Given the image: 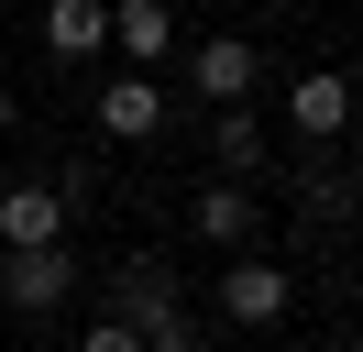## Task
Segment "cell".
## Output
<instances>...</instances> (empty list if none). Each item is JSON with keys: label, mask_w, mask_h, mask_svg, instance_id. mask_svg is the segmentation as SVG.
<instances>
[{"label": "cell", "mask_w": 363, "mask_h": 352, "mask_svg": "<svg viewBox=\"0 0 363 352\" xmlns=\"http://www.w3.org/2000/svg\"><path fill=\"white\" fill-rule=\"evenodd\" d=\"M177 264H165V253H121L111 264V308H99V319H121V330H165V319H177Z\"/></svg>", "instance_id": "1"}, {"label": "cell", "mask_w": 363, "mask_h": 352, "mask_svg": "<svg viewBox=\"0 0 363 352\" xmlns=\"http://www.w3.org/2000/svg\"><path fill=\"white\" fill-rule=\"evenodd\" d=\"M0 253H67V187L55 176L0 187Z\"/></svg>", "instance_id": "2"}, {"label": "cell", "mask_w": 363, "mask_h": 352, "mask_svg": "<svg viewBox=\"0 0 363 352\" xmlns=\"http://www.w3.org/2000/svg\"><path fill=\"white\" fill-rule=\"evenodd\" d=\"M187 231H199L209 253H231V264H242L253 242H264V198H253V187H231V176H209V187L187 198Z\"/></svg>", "instance_id": "3"}, {"label": "cell", "mask_w": 363, "mask_h": 352, "mask_svg": "<svg viewBox=\"0 0 363 352\" xmlns=\"http://www.w3.org/2000/svg\"><path fill=\"white\" fill-rule=\"evenodd\" d=\"M286 308H297V275H286V264H264V253L220 264V319L231 330H275Z\"/></svg>", "instance_id": "4"}, {"label": "cell", "mask_w": 363, "mask_h": 352, "mask_svg": "<svg viewBox=\"0 0 363 352\" xmlns=\"http://www.w3.org/2000/svg\"><path fill=\"white\" fill-rule=\"evenodd\" d=\"M77 275H89L77 253H0V308L11 319H45V308L77 297Z\"/></svg>", "instance_id": "5"}, {"label": "cell", "mask_w": 363, "mask_h": 352, "mask_svg": "<svg viewBox=\"0 0 363 352\" xmlns=\"http://www.w3.org/2000/svg\"><path fill=\"white\" fill-rule=\"evenodd\" d=\"M286 132L330 154L341 132H352V77H341V66H308V77H286Z\"/></svg>", "instance_id": "6"}, {"label": "cell", "mask_w": 363, "mask_h": 352, "mask_svg": "<svg viewBox=\"0 0 363 352\" xmlns=\"http://www.w3.org/2000/svg\"><path fill=\"white\" fill-rule=\"evenodd\" d=\"M187 88H199V99H220V110H253V88H264V55H253L242 33H209L199 55H187Z\"/></svg>", "instance_id": "7"}, {"label": "cell", "mask_w": 363, "mask_h": 352, "mask_svg": "<svg viewBox=\"0 0 363 352\" xmlns=\"http://www.w3.org/2000/svg\"><path fill=\"white\" fill-rule=\"evenodd\" d=\"M165 132V77H99V143H155Z\"/></svg>", "instance_id": "8"}, {"label": "cell", "mask_w": 363, "mask_h": 352, "mask_svg": "<svg viewBox=\"0 0 363 352\" xmlns=\"http://www.w3.org/2000/svg\"><path fill=\"white\" fill-rule=\"evenodd\" d=\"M111 44L133 55V77H155V66L177 55V11H165V0H111Z\"/></svg>", "instance_id": "9"}, {"label": "cell", "mask_w": 363, "mask_h": 352, "mask_svg": "<svg viewBox=\"0 0 363 352\" xmlns=\"http://www.w3.org/2000/svg\"><path fill=\"white\" fill-rule=\"evenodd\" d=\"M264 154H275V143H264V121H253V110H220V121H209V165H220L231 187H242Z\"/></svg>", "instance_id": "10"}, {"label": "cell", "mask_w": 363, "mask_h": 352, "mask_svg": "<svg viewBox=\"0 0 363 352\" xmlns=\"http://www.w3.org/2000/svg\"><path fill=\"white\" fill-rule=\"evenodd\" d=\"M45 44H55V55H99V44H111V0H55Z\"/></svg>", "instance_id": "11"}, {"label": "cell", "mask_w": 363, "mask_h": 352, "mask_svg": "<svg viewBox=\"0 0 363 352\" xmlns=\"http://www.w3.org/2000/svg\"><path fill=\"white\" fill-rule=\"evenodd\" d=\"M143 352H209V341H199V319H187V308H177V319H165V330H143Z\"/></svg>", "instance_id": "12"}, {"label": "cell", "mask_w": 363, "mask_h": 352, "mask_svg": "<svg viewBox=\"0 0 363 352\" xmlns=\"http://www.w3.org/2000/svg\"><path fill=\"white\" fill-rule=\"evenodd\" d=\"M77 352H143V330H121V319H89V330H77Z\"/></svg>", "instance_id": "13"}, {"label": "cell", "mask_w": 363, "mask_h": 352, "mask_svg": "<svg viewBox=\"0 0 363 352\" xmlns=\"http://www.w3.org/2000/svg\"><path fill=\"white\" fill-rule=\"evenodd\" d=\"M11 121H23V88H11V77H0V132H11Z\"/></svg>", "instance_id": "14"}, {"label": "cell", "mask_w": 363, "mask_h": 352, "mask_svg": "<svg viewBox=\"0 0 363 352\" xmlns=\"http://www.w3.org/2000/svg\"><path fill=\"white\" fill-rule=\"evenodd\" d=\"M341 352H363V341H341Z\"/></svg>", "instance_id": "15"}]
</instances>
